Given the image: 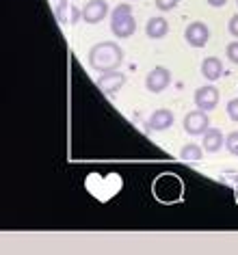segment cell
Wrapping results in <instances>:
<instances>
[{
    "label": "cell",
    "instance_id": "5",
    "mask_svg": "<svg viewBox=\"0 0 238 255\" xmlns=\"http://www.w3.org/2000/svg\"><path fill=\"white\" fill-rule=\"evenodd\" d=\"M195 106L199 108V111H215L217 104H219V89L215 85H204L199 87L195 91Z\"/></svg>",
    "mask_w": 238,
    "mask_h": 255
},
{
    "label": "cell",
    "instance_id": "8",
    "mask_svg": "<svg viewBox=\"0 0 238 255\" xmlns=\"http://www.w3.org/2000/svg\"><path fill=\"white\" fill-rule=\"evenodd\" d=\"M108 15V2L106 0H89L82 7V20L87 24H100Z\"/></svg>",
    "mask_w": 238,
    "mask_h": 255
},
{
    "label": "cell",
    "instance_id": "12",
    "mask_svg": "<svg viewBox=\"0 0 238 255\" xmlns=\"http://www.w3.org/2000/svg\"><path fill=\"white\" fill-rule=\"evenodd\" d=\"M202 76L206 80L215 82L223 76V63L221 59H217V56H206L202 61Z\"/></svg>",
    "mask_w": 238,
    "mask_h": 255
},
{
    "label": "cell",
    "instance_id": "21",
    "mask_svg": "<svg viewBox=\"0 0 238 255\" xmlns=\"http://www.w3.org/2000/svg\"><path fill=\"white\" fill-rule=\"evenodd\" d=\"M82 17V11L78 7H74V4H69V24H76Z\"/></svg>",
    "mask_w": 238,
    "mask_h": 255
},
{
    "label": "cell",
    "instance_id": "2",
    "mask_svg": "<svg viewBox=\"0 0 238 255\" xmlns=\"http://www.w3.org/2000/svg\"><path fill=\"white\" fill-rule=\"evenodd\" d=\"M111 30L115 37H119V39H128V37L134 35V30H137V20H134L132 15V7L128 2H121L117 7L113 9L111 13Z\"/></svg>",
    "mask_w": 238,
    "mask_h": 255
},
{
    "label": "cell",
    "instance_id": "10",
    "mask_svg": "<svg viewBox=\"0 0 238 255\" xmlns=\"http://www.w3.org/2000/svg\"><path fill=\"white\" fill-rule=\"evenodd\" d=\"M171 126H173V113L167 111V108L154 111L150 115V119H147V130H154V132H165Z\"/></svg>",
    "mask_w": 238,
    "mask_h": 255
},
{
    "label": "cell",
    "instance_id": "1",
    "mask_svg": "<svg viewBox=\"0 0 238 255\" xmlns=\"http://www.w3.org/2000/svg\"><path fill=\"white\" fill-rule=\"evenodd\" d=\"M87 61L91 69L100 74H106V72H115L121 61H124V50H121L115 41H100L89 50L87 54Z\"/></svg>",
    "mask_w": 238,
    "mask_h": 255
},
{
    "label": "cell",
    "instance_id": "19",
    "mask_svg": "<svg viewBox=\"0 0 238 255\" xmlns=\"http://www.w3.org/2000/svg\"><path fill=\"white\" fill-rule=\"evenodd\" d=\"M228 117L232 121H238V98L228 102Z\"/></svg>",
    "mask_w": 238,
    "mask_h": 255
},
{
    "label": "cell",
    "instance_id": "18",
    "mask_svg": "<svg viewBox=\"0 0 238 255\" xmlns=\"http://www.w3.org/2000/svg\"><path fill=\"white\" fill-rule=\"evenodd\" d=\"M225 52H228V59L234 63V65H238V41H232L228 48H225Z\"/></svg>",
    "mask_w": 238,
    "mask_h": 255
},
{
    "label": "cell",
    "instance_id": "6",
    "mask_svg": "<svg viewBox=\"0 0 238 255\" xmlns=\"http://www.w3.org/2000/svg\"><path fill=\"white\" fill-rule=\"evenodd\" d=\"M169 85H171V72L160 65L154 67L145 78V87H147V91H152V93H163Z\"/></svg>",
    "mask_w": 238,
    "mask_h": 255
},
{
    "label": "cell",
    "instance_id": "22",
    "mask_svg": "<svg viewBox=\"0 0 238 255\" xmlns=\"http://www.w3.org/2000/svg\"><path fill=\"white\" fill-rule=\"evenodd\" d=\"M225 2H228V0H208V4H210V7H215V9L225 7Z\"/></svg>",
    "mask_w": 238,
    "mask_h": 255
},
{
    "label": "cell",
    "instance_id": "16",
    "mask_svg": "<svg viewBox=\"0 0 238 255\" xmlns=\"http://www.w3.org/2000/svg\"><path fill=\"white\" fill-rule=\"evenodd\" d=\"M225 147L232 156H238V132H230L228 138H225Z\"/></svg>",
    "mask_w": 238,
    "mask_h": 255
},
{
    "label": "cell",
    "instance_id": "20",
    "mask_svg": "<svg viewBox=\"0 0 238 255\" xmlns=\"http://www.w3.org/2000/svg\"><path fill=\"white\" fill-rule=\"evenodd\" d=\"M228 30H230V35H232V37H236V39H238V13L230 17V22H228Z\"/></svg>",
    "mask_w": 238,
    "mask_h": 255
},
{
    "label": "cell",
    "instance_id": "24",
    "mask_svg": "<svg viewBox=\"0 0 238 255\" xmlns=\"http://www.w3.org/2000/svg\"><path fill=\"white\" fill-rule=\"evenodd\" d=\"M236 4H238V0H236Z\"/></svg>",
    "mask_w": 238,
    "mask_h": 255
},
{
    "label": "cell",
    "instance_id": "9",
    "mask_svg": "<svg viewBox=\"0 0 238 255\" xmlns=\"http://www.w3.org/2000/svg\"><path fill=\"white\" fill-rule=\"evenodd\" d=\"M124 85H126V74H121L119 69H115V72H106V74H102L98 78L100 91L106 93V95H115Z\"/></svg>",
    "mask_w": 238,
    "mask_h": 255
},
{
    "label": "cell",
    "instance_id": "14",
    "mask_svg": "<svg viewBox=\"0 0 238 255\" xmlns=\"http://www.w3.org/2000/svg\"><path fill=\"white\" fill-rule=\"evenodd\" d=\"M202 156H204V151L199 145L195 143H189V145H184L182 151H180V158H182L184 162H195V160H202Z\"/></svg>",
    "mask_w": 238,
    "mask_h": 255
},
{
    "label": "cell",
    "instance_id": "23",
    "mask_svg": "<svg viewBox=\"0 0 238 255\" xmlns=\"http://www.w3.org/2000/svg\"><path fill=\"white\" fill-rule=\"evenodd\" d=\"M59 2H67V0H59Z\"/></svg>",
    "mask_w": 238,
    "mask_h": 255
},
{
    "label": "cell",
    "instance_id": "4",
    "mask_svg": "<svg viewBox=\"0 0 238 255\" xmlns=\"http://www.w3.org/2000/svg\"><path fill=\"white\" fill-rule=\"evenodd\" d=\"M210 128V117L206 115V111H191L186 113L184 117V132L191 136H199V134H206V130Z\"/></svg>",
    "mask_w": 238,
    "mask_h": 255
},
{
    "label": "cell",
    "instance_id": "7",
    "mask_svg": "<svg viewBox=\"0 0 238 255\" xmlns=\"http://www.w3.org/2000/svg\"><path fill=\"white\" fill-rule=\"evenodd\" d=\"M184 39H186V43H191L193 48H204L210 39V30L204 22H191L184 30Z\"/></svg>",
    "mask_w": 238,
    "mask_h": 255
},
{
    "label": "cell",
    "instance_id": "17",
    "mask_svg": "<svg viewBox=\"0 0 238 255\" xmlns=\"http://www.w3.org/2000/svg\"><path fill=\"white\" fill-rule=\"evenodd\" d=\"M180 4V0H156V9L163 11V13H167V11L176 9Z\"/></svg>",
    "mask_w": 238,
    "mask_h": 255
},
{
    "label": "cell",
    "instance_id": "13",
    "mask_svg": "<svg viewBox=\"0 0 238 255\" xmlns=\"http://www.w3.org/2000/svg\"><path fill=\"white\" fill-rule=\"evenodd\" d=\"M202 145H204L206 151H212V154H215V151H219L223 145V132L219 130V128H208L204 134Z\"/></svg>",
    "mask_w": 238,
    "mask_h": 255
},
{
    "label": "cell",
    "instance_id": "3",
    "mask_svg": "<svg viewBox=\"0 0 238 255\" xmlns=\"http://www.w3.org/2000/svg\"><path fill=\"white\" fill-rule=\"evenodd\" d=\"M154 195H156L163 203H173L184 195V184L178 175L165 173L154 182Z\"/></svg>",
    "mask_w": 238,
    "mask_h": 255
},
{
    "label": "cell",
    "instance_id": "11",
    "mask_svg": "<svg viewBox=\"0 0 238 255\" xmlns=\"http://www.w3.org/2000/svg\"><path fill=\"white\" fill-rule=\"evenodd\" d=\"M145 33L150 39H163V37L169 33V22H167L163 15H154L145 24Z\"/></svg>",
    "mask_w": 238,
    "mask_h": 255
},
{
    "label": "cell",
    "instance_id": "15",
    "mask_svg": "<svg viewBox=\"0 0 238 255\" xmlns=\"http://www.w3.org/2000/svg\"><path fill=\"white\" fill-rule=\"evenodd\" d=\"M54 13H56V20H59L61 24H69V4L67 2H59L54 7Z\"/></svg>",
    "mask_w": 238,
    "mask_h": 255
}]
</instances>
